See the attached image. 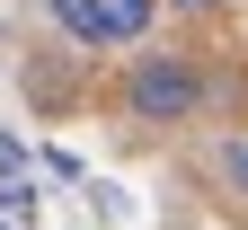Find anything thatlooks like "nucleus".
<instances>
[{"mask_svg":"<svg viewBox=\"0 0 248 230\" xmlns=\"http://www.w3.org/2000/svg\"><path fill=\"white\" fill-rule=\"evenodd\" d=\"M204 107H213V80L186 53H133L124 80H115V115L124 124H186V115H204Z\"/></svg>","mask_w":248,"mask_h":230,"instance_id":"f257e3e1","label":"nucleus"},{"mask_svg":"<svg viewBox=\"0 0 248 230\" xmlns=\"http://www.w3.org/2000/svg\"><path fill=\"white\" fill-rule=\"evenodd\" d=\"M160 9L169 0H53V27L89 53H115V45H142Z\"/></svg>","mask_w":248,"mask_h":230,"instance_id":"f03ea898","label":"nucleus"},{"mask_svg":"<svg viewBox=\"0 0 248 230\" xmlns=\"http://www.w3.org/2000/svg\"><path fill=\"white\" fill-rule=\"evenodd\" d=\"M169 9H186V18H213V9H222V0H169Z\"/></svg>","mask_w":248,"mask_h":230,"instance_id":"39448f33","label":"nucleus"},{"mask_svg":"<svg viewBox=\"0 0 248 230\" xmlns=\"http://www.w3.org/2000/svg\"><path fill=\"white\" fill-rule=\"evenodd\" d=\"M0 186H9L0 204L18 213V204H27V142H18V133H0Z\"/></svg>","mask_w":248,"mask_h":230,"instance_id":"7ed1b4c3","label":"nucleus"},{"mask_svg":"<svg viewBox=\"0 0 248 230\" xmlns=\"http://www.w3.org/2000/svg\"><path fill=\"white\" fill-rule=\"evenodd\" d=\"M213 169H222V186H231V195H248V133H231L222 151H213Z\"/></svg>","mask_w":248,"mask_h":230,"instance_id":"20e7f679","label":"nucleus"}]
</instances>
